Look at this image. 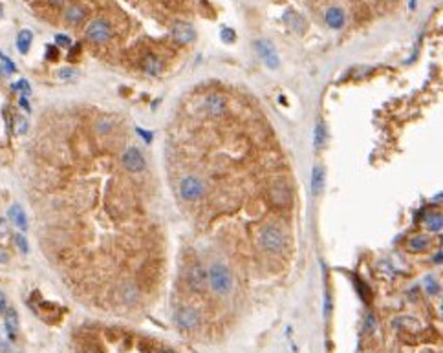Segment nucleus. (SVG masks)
<instances>
[{"label": "nucleus", "instance_id": "nucleus-11", "mask_svg": "<svg viewBox=\"0 0 443 353\" xmlns=\"http://www.w3.org/2000/svg\"><path fill=\"white\" fill-rule=\"evenodd\" d=\"M255 48H256V52H258V55L262 57L264 62H266L268 66L278 68V55L270 40H256Z\"/></svg>", "mask_w": 443, "mask_h": 353}, {"label": "nucleus", "instance_id": "nucleus-16", "mask_svg": "<svg viewBox=\"0 0 443 353\" xmlns=\"http://www.w3.org/2000/svg\"><path fill=\"white\" fill-rule=\"evenodd\" d=\"M324 188V168L323 165H315L311 168V192L319 196Z\"/></svg>", "mask_w": 443, "mask_h": 353}, {"label": "nucleus", "instance_id": "nucleus-14", "mask_svg": "<svg viewBox=\"0 0 443 353\" xmlns=\"http://www.w3.org/2000/svg\"><path fill=\"white\" fill-rule=\"evenodd\" d=\"M326 24L330 26L331 30H341L345 26V11L337 6H333L326 11Z\"/></svg>", "mask_w": 443, "mask_h": 353}, {"label": "nucleus", "instance_id": "nucleus-21", "mask_svg": "<svg viewBox=\"0 0 443 353\" xmlns=\"http://www.w3.org/2000/svg\"><path fill=\"white\" fill-rule=\"evenodd\" d=\"M427 227L432 231V233H438L443 229V214L440 212H432L427 216Z\"/></svg>", "mask_w": 443, "mask_h": 353}, {"label": "nucleus", "instance_id": "nucleus-8", "mask_svg": "<svg viewBox=\"0 0 443 353\" xmlns=\"http://www.w3.org/2000/svg\"><path fill=\"white\" fill-rule=\"evenodd\" d=\"M227 101L222 93H209L207 97L203 99V110L211 117H220L222 113L226 112Z\"/></svg>", "mask_w": 443, "mask_h": 353}, {"label": "nucleus", "instance_id": "nucleus-9", "mask_svg": "<svg viewBox=\"0 0 443 353\" xmlns=\"http://www.w3.org/2000/svg\"><path fill=\"white\" fill-rule=\"evenodd\" d=\"M187 282L193 291H203L205 287L209 286V280H207V271L203 269L202 265H193L187 273Z\"/></svg>", "mask_w": 443, "mask_h": 353}, {"label": "nucleus", "instance_id": "nucleus-39", "mask_svg": "<svg viewBox=\"0 0 443 353\" xmlns=\"http://www.w3.org/2000/svg\"><path fill=\"white\" fill-rule=\"evenodd\" d=\"M48 2H50L52 6H57V8H60V6H64V4H66L68 0H48Z\"/></svg>", "mask_w": 443, "mask_h": 353}, {"label": "nucleus", "instance_id": "nucleus-33", "mask_svg": "<svg viewBox=\"0 0 443 353\" xmlns=\"http://www.w3.org/2000/svg\"><path fill=\"white\" fill-rule=\"evenodd\" d=\"M222 40H224V42H233L234 31L229 30V28H224V30H222Z\"/></svg>", "mask_w": 443, "mask_h": 353}, {"label": "nucleus", "instance_id": "nucleus-22", "mask_svg": "<svg viewBox=\"0 0 443 353\" xmlns=\"http://www.w3.org/2000/svg\"><path fill=\"white\" fill-rule=\"evenodd\" d=\"M0 68H2V74H15L17 72V66L15 62L9 59L8 55L0 52Z\"/></svg>", "mask_w": 443, "mask_h": 353}, {"label": "nucleus", "instance_id": "nucleus-3", "mask_svg": "<svg viewBox=\"0 0 443 353\" xmlns=\"http://www.w3.org/2000/svg\"><path fill=\"white\" fill-rule=\"evenodd\" d=\"M270 200L278 209H284V207H288L291 203V187H289V183L284 178H277L271 183Z\"/></svg>", "mask_w": 443, "mask_h": 353}, {"label": "nucleus", "instance_id": "nucleus-20", "mask_svg": "<svg viewBox=\"0 0 443 353\" xmlns=\"http://www.w3.org/2000/svg\"><path fill=\"white\" fill-rule=\"evenodd\" d=\"M31 42H33V33L30 30H22L19 33V37H17V48H19V52L22 53V55L30 52Z\"/></svg>", "mask_w": 443, "mask_h": 353}, {"label": "nucleus", "instance_id": "nucleus-37", "mask_svg": "<svg viewBox=\"0 0 443 353\" xmlns=\"http://www.w3.org/2000/svg\"><path fill=\"white\" fill-rule=\"evenodd\" d=\"M137 132H139V135H141V137L145 139V141H147V143H151L152 135H151V132H149V130H141V128H137Z\"/></svg>", "mask_w": 443, "mask_h": 353}, {"label": "nucleus", "instance_id": "nucleus-4", "mask_svg": "<svg viewBox=\"0 0 443 353\" xmlns=\"http://www.w3.org/2000/svg\"><path fill=\"white\" fill-rule=\"evenodd\" d=\"M178 190H180V196L185 202H196L205 192V183L200 178H196V176H185L180 181Z\"/></svg>", "mask_w": 443, "mask_h": 353}, {"label": "nucleus", "instance_id": "nucleus-19", "mask_svg": "<svg viewBox=\"0 0 443 353\" xmlns=\"http://www.w3.org/2000/svg\"><path fill=\"white\" fill-rule=\"evenodd\" d=\"M326 127H324V123L321 119L317 121L315 125V130H313V145H315L317 150H323L324 145H326Z\"/></svg>", "mask_w": 443, "mask_h": 353}, {"label": "nucleus", "instance_id": "nucleus-29", "mask_svg": "<svg viewBox=\"0 0 443 353\" xmlns=\"http://www.w3.org/2000/svg\"><path fill=\"white\" fill-rule=\"evenodd\" d=\"M15 243H17V247L20 249V253H28V251H30L28 240H26V236H22V234H15Z\"/></svg>", "mask_w": 443, "mask_h": 353}, {"label": "nucleus", "instance_id": "nucleus-43", "mask_svg": "<svg viewBox=\"0 0 443 353\" xmlns=\"http://www.w3.org/2000/svg\"><path fill=\"white\" fill-rule=\"evenodd\" d=\"M366 353H374V352H366Z\"/></svg>", "mask_w": 443, "mask_h": 353}, {"label": "nucleus", "instance_id": "nucleus-30", "mask_svg": "<svg viewBox=\"0 0 443 353\" xmlns=\"http://www.w3.org/2000/svg\"><path fill=\"white\" fill-rule=\"evenodd\" d=\"M46 59L48 60H57L59 59V52H57V48H55L53 44L46 46Z\"/></svg>", "mask_w": 443, "mask_h": 353}, {"label": "nucleus", "instance_id": "nucleus-31", "mask_svg": "<svg viewBox=\"0 0 443 353\" xmlns=\"http://www.w3.org/2000/svg\"><path fill=\"white\" fill-rule=\"evenodd\" d=\"M355 286L359 287L361 298H363V300H365V302H368V298H370V297H368V295H370V291H368V287L365 286V284H363V282H361L359 278H357V280H355Z\"/></svg>", "mask_w": 443, "mask_h": 353}, {"label": "nucleus", "instance_id": "nucleus-26", "mask_svg": "<svg viewBox=\"0 0 443 353\" xmlns=\"http://www.w3.org/2000/svg\"><path fill=\"white\" fill-rule=\"evenodd\" d=\"M53 40H55V46H59V48H72V38L68 37V35L57 33Z\"/></svg>", "mask_w": 443, "mask_h": 353}, {"label": "nucleus", "instance_id": "nucleus-38", "mask_svg": "<svg viewBox=\"0 0 443 353\" xmlns=\"http://www.w3.org/2000/svg\"><path fill=\"white\" fill-rule=\"evenodd\" d=\"M20 106H22V108L26 110V112H30L31 106H30V103H28V97H24V95H20Z\"/></svg>", "mask_w": 443, "mask_h": 353}, {"label": "nucleus", "instance_id": "nucleus-25", "mask_svg": "<svg viewBox=\"0 0 443 353\" xmlns=\"http://www.w3.org/2000/svg\"><path fill=\"white\" fill-rule=\"evenodd\" d=\"M121 295H123V298H125V302H132L137 298V291L134 289V286L132 284H125V287L121 289Z\"/></svg>", "mask_w": 443, "mask_h": 353}, {"label": "nucleus", "instance_id": "nucleus-2", "mask_svg": "<svg viewBox=\"0 0 443 353\" xmlns=\"http://www.w3.org/2000/svg\"><path fill=\"white\" fill-rule=\"evenodd\" d=\"M258 242L264 251L278 255L286 247V234L277 223H266L258 233Z\"/></svg>", "mask_w": 443, "mask_h": 353}, {"label": "nucleus", "instance_id": "nucleus-10", "mask_svg": "<svg viewBox=\"0 0 443 353\" xmlns=\"http://www.w3.org/2000/svg\"><path fill=\"white\" fill-rule=\"evenodd\" d=\"M171 35H173V38L176 40V42H180V44H189V42H193V40L196 38V31L191 24L176 22L173 26Z\"/></svg>", "mask_w": 443, "mask_h": 353}, {"label": "nucleus", "instance_id": "nucleus-40", "mask_svg": "<svg viewBox=\"0 0 443 353\" xmlns=\"http://www.w3.org/2000/svg\"><path fill=\"white\" fill-rule=\"evenodd\" d=\"M0 262H6V255H2V253H0Z\"/></svg>", "mask_w": 443, "mask_h": 353}, {"label": "nucleus", "instance_id": "nucleus-17", "mask_svg": "<svg viewBox=\"0 0 443 353\" xmlns=\"http://www.w3.org/2000/svg\"><path fill=\"white\" fill-rule=\"evenodd\" d=\"M8 216H9V220H11V222L19 227V229H22V231L28 229V218H26V214H24V210H22L20 205H13V207H9Z\"/></svg>", "mask_w": 443, "mask_h": 353}, {"label": "nucleus", "instance_id": "nucleus-13", "mask_svg": "<svg viewBox=\"0 0 443 353\" xmlns=\"http://www.w3.org/2000/svg\"><path fill=\"white\" fill-rule=\"evenodd\" d=\"M84 17H86V9L81 6V4H70L64 11V20L72 26H77L79 22H83Z\"/></svg>", "mask_w": 443, "mask_h": 353}, {"label": "nucleus", "instance_id": "nucleus-1", "mask_svg": "<svg viewBox=\"0 0 443 353\" xmlns=\"http://www.w3.org/2000/svg\"><path fill=\"white\" fill-rule=\"evenodd\" d=\"M207 280H209V287L212 289V293L220 295V297H226L233 291V275L226 263H212L207 269Z\"/></svg>", "mask_w": 443, "mask_h": 353}, {"label": "nucleus", "instance_id": "nucleus-42", "mask_svg": "<svg viewBox=\"0 0 443 353\" xmlns=\"http://www.w3.org/2000/svg\"><path fill=\"white\" fill-rule=\"evenodd\" d=\"M442 313H443V302H442Z\"/></svg>", "mask_w": 443, "mask_h": 353}, {"label": "nucleus", "instance_id": "nucleus-27", "mask_svg": "<svg viewBox=\"0 0 443 353\" xmlns=\"http://www.w3.org/2000/svg\"><path fill=\"white\" fill-rule=\"evenodd\" d=\"M15 125H17L15 130H17V134L19 135L26 134V130H28V127H30V125H28V119H26V117H20V115L15 117Z\"/></svg>", "mask_w": 443, "mask_h": 353}, {"label": "nucleus", "instance_id": "nucleus-41", "mask_svg": "<svg viewBox=\"0 0 443 353\" xmlns=\"http://www.w3.org/2000/svg\"><path fill=\"white\" fill-rule=\"evenodd\" d=\"M2 13H4V11H2V8H0V17H2Z\"/></svg>", "mask_w": 443, "mask_h": 353}, {"label": "nucleus", "instance_id": "nucleus-7", "mask_svg": "<svg viewBox=\"0 0 443 353\" xmlns=\"http://www.w3.org/2000/svg\"><path fill=\"white\" fill-rule=\"evenodd\" d=\"M121 163H123V167L127 168L128 172H141L145 168V158L139 152V149H135V147H130V149L123 152Z\"/></svg>", "mask_w": 443, "mask_h": 353}, {"label": "nucleus", "instance_id": "nucleus-36", "mask_svg": "<svg viewBox=\"0 0 443 353\" xmlns=\"http://www.w3.org/2000/svg\"><path fill=\"white\" fill-rule=\"evenodd\" d=\"M8 309V298H6V295L0 291V313H4Z\"/></svg>", "mask_w": 443, "mask_h": 353}, {"label": "nucleus", "instance_id": "nucleus-15", "mask_svg": "<svg viewBox=\"0 0 443 353\" xmlns=\"http://www.w3.org/2000/svg\"><path fill=\"white\" fill-rule=\"evenodd\" d=\"M141 66H143V72H147L149 75H159L163 72V62H161V59H159L158 55H152V53L143 59Z\"/></svg>", "mask_w": 443, "mask_h": 353}, {"label": "nucleus", "instance_id": "nucleus-6", "mask_svg": "<svg viewBox=\"0 0 443 353\" xmlns=\"http://www.w3.org/2000/svg\"><path fill=\"white\" fill-rule=\"evenodd\" d=\"M200 322H202V316L198 313V309L187 306V308H180L176 311V324L180 326L181 330H194V328L200 326Z\"/></svg>", "mask_w": 443, "mask_h": 353}, {"label": "nucleus", "instance_id": "nucleus-23", "mask_svg": "<svg viewBox=\"0 0 443 353\" xmlns=\"http://www.w3.org/2000/svg\"><path fill=\"white\" fill-rule=\"evenodd\" d=\"M11 90H13V92H22L24 97L31 95V86H30V83H28L26 79H20V81H17V83L11 84Z\"/></svg>", "mask_w": 443, "mask_h": 353}, {"label": "nucleus", "instance_id": "nucleus-34", "mask_svg": "<svg viewBox=\"0 0 443 353\" xmlns=\"http://www.w3.org/2000/svg\"><path fill=\"white\" fill-rule=\"evenodd\" d=\"M81 53V44H76L70 48V55H68V60H76Z\"/></svg>", "mask_w": 443, "mask_h": 353}, {"label": "nucleus", "instance_id": "nucleus-18", "mask_svg": "<svg viewBox=\"0 0 443 353\" xmlns=\"http://www.w3.org/2000/svg\"><path fill=\"white\" fill-rule=\"evenodd\" d=\"M428 245H430V240H428L427 236H423V234H416V236H412V238L408 240V243H406L408 251H412V253H421V251H425Z\"/></svg>", "mask_w": 443, "mask_h": 353}, {"label": "nucleus", "instance_id": "nucleus-35", "mask_svg": "<svg viewBox=\"0 0 443 353\" xmlns=\"http://www.w3.org/2000/svg\"><path fill=\"white\" fill-rule=\"evenodd\" d=\"M77 72L76 70H72V68H64V70H59V77L60 79H70V77H74Z\"/></svg>", "mask_w": 443, "mask_h": 353}, {"label": "nucleus", "instance_id": "nucleus-5", "mask_svg": "<svg viewBox=\"0 0 443 353\" xmlns=\"http://www.w3.org/2000/svg\"><path fill=\"white\" fill-rule=\"evenodd\" d=\"M86 37L90 38L96 44H103L108 38L112 37V26L108 24L105 19H94L88 26H86Z\"/></svg>", "mask_w": 443, "mask_h": 353}, {"label": "nucleus", "instance_id": "nucleus-24", "mask_svg": "<svg viewBox=\"0 0 443 353\" xmlns=\"http://www.w3.org/2000/svg\"><path fill=\"white\" fill-rule=\"evenodd\" d=\"M11 338H9V335L6 333L4 330H0V352L2 353H9L11 352Z\"/></svg>", "mask_w": 443, "mask_h": 353}, {"label": "nucleus", "instance_id": "nucleus-12", "mask_svg": "<svg viewBox=\"0 0 443 353\" xmlns=\"http://www.w3.org/2000/svg\"><path fill=\"white\" fill-rule=\"evenodd\" d=\"M4 324H6V333L9 335L11 340H17L19 335V315H17L15 308H9L4 311Z\"/></svg>", "mask_w": 443, "mask_h": 353}, {"label": "nucleus", "instance_id": "nucleus-32", "mask_svg": "<svg viewBox=\"0 0 443 353\" xmlns=\"http://www.w3.org/2000/svg\"><path fill=\"white\" fill-rule=\"evenodd\" d=\"M425 287H427V291L430 295H436L438 291H440V286L436 284L434 278H427V282H425Z\"/></svg>", "mask_w": 443, "mask_h": 353}, {"label": "nucleus", "instance_id": "nucleus-28", "mask_svg": "<svg viewBox=\"0 0 443 353\" xmlns=\"http://www.w3.org/2000/svg\"><path fill=\"white\" fill-rule=\"evenodd\" d=\"M365 328H366V331H376L377 328V320H376V315L374 313H366V316H365Z\"/></svg>", "mask_w": 443, "mask_h": 353}]
</instances>
